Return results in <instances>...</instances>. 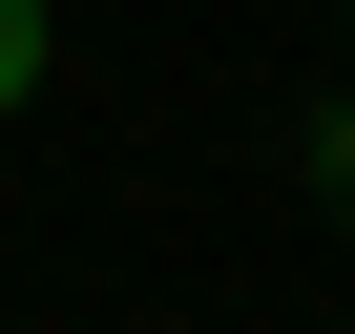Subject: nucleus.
Instances as JSON below:
<instances>
[{
    "label": "nucleus",
    "mask_w": 355,
    "mask_h": 334,
    "mask_svg": "<svg viewBox=\"0 0 355 334\" xmlns=\"http://www.w3.org/2000/svg\"><path fill=\"white\" fill-rule=\"evenodd\" d=\"M42 42H63V21H42V0H0V125H21V105H42Z\"/></svg>",
    "instance_id": "nucleus-2"
},
{
    "label": "nucleus",
    "mask_w": 355,
    "mask_h": 334,
    "mask_svg": "<svg viewBox=\"0 0 355 334\" xmlns=\"http://www.w3.org/2000/svg\"><path fill=\"white\" fill-rule=\"evenodd\" d=\"M293 188H313V209H334V230H355V84H334V105H313V125H293Z\"/></svg>",
    "instance_id": "nucleus-1"
}]
</instances>
